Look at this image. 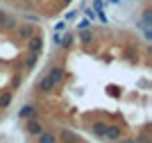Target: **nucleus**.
<instances>
[{
    "label": "nucleus",
    "mask_w": 152,
    "mask_h": 143,
    "mask_svg": "<svg viewBox=\"0 0 152 143\" xmlns=\"http://www.w3.org/2000/svg\"><path fill=\"white\" fill-rule=\"evenodd\" d=\"M77 37H80V43H82V45H91V43H93V39H95V32L93 30H80Z\"/></svg>",
    "instance_id": "nucleus-15"
},
{
    "label": "nucleus",
    "mask_w": 152,
    "mask_h": 143,
    "mask_svg": "<svg viewBox=\"0 0 152 143\" xmlns=\"http://www.w3.org/2000/svg\"><path fill=\"white\" fill-rule=\"evenodd\" d=\"M37 62H39V55H34V52H27V55L23 57V68H25V70H32L34 66H37Z\"/></svg>",
    "instance_id": "nucleus-16"
},
{
    "label": "nucleus",
    "mask_w": 152,
    "mask_h": 143,
    "mask_svg": "<svg viewBox=\"0 0 152 143\" xmlns=\"http://www.w3.org/2000/svg\"><path fill=\"white\" fill-rule=\"evenodd\" d=\"M57 139H59L61 143H82L80 134H77V132H73L70 127H61V130L57 132Z\"/></svg>",
    "instance_id": "nucleus-8"
},
{
    "label": "nucleus",
    "mask_w": 152,
    "mask_h": 143,
    "mask_svg": "<svg viewBox=\"0 0 152 143\" xmlns=\"http://www.w3.org/2000/svg\"><path fill=\"white\" fill-rule=\"evenodd\" d=\"M134 143H152V139H150V130H143L141 134H136V136H134Z\"/></svg>",
    "instance_id": "nucleus-18"
},
{
    "label": "nucleus",
    "mask_w": 152,
    "mask_h": 143,
    "mask_svg": "<svg viewBox=\"0 0 152 143\" xmlns=\"http://www.w3.org/2000/svg\"><path fill=\"white\" fill-rule=\"evenodd\" d=\"M70 2H73V0H61V7H68Z\"/></svg>",
    "instance_id": "nucleus-27"
},
{
    "label": "nucleus",
    "mask_w": 152,
    "mask_h": 143,
    "mask_svg": "<svg viewBox=\"0 0 152 143\" xmlns=\"http://www.w3.org/2000/svg\"><path fill=\"white\" fill-rule=\"evenodd\" d=\"M43 45H45V39H43L41 32H34L25 41V50L27 52H34V55H41V52H43Z\"/></svg>",
    "instance_id": "nucleus-4"
},
{
    "label": "nucleus",
    "mask_w": 152,
    "mask_h": 143,
    "mask_svg": "<svg viewBox=\"0 0 152 143\" xmlns=\"http://www.w3.org/2000/svg\"><path fill=\"white\" fill-rule=\"evenodd\" d=\"M39 116V107L37 105H23L18 109V118L20 120H27V118H37Z\"/></svg>",
    "instance_id": "nucleus-11"
},
{
    "label": "nucleus",
    "mask_w": 152,
    "mask_h": 143,
    "mask_svg": "<svg viewBox=\"0 0 152 143\" xmlns=\"http://www.w3.org/2000/svg\"><path fill=\"white\" fill-rule=\"evenodd\" d=\"M55 32H57V34H61V32H66V21H59V23L55 25Z\"/></svg>",
    "instance_id": "nucleus-22"
},
{
    "label": "nucleus",
    "mask_w": 152,
    "mask_h": 143,
    "mask_svg": "<svg viewBox=\"0 0 152 143\" xmlns=\"http://www.w3.org/2000/svg\"><path fill=\"white\" fill-rule=\"evenodd\" d=\"M95 21H100L102 25H107V23H109V16H107L104 12H95Z\"/></svg>",
    "instance_id": "nucleus-20"
},
{
    "label": "nucleus",
    "mask_w": 152,
    "mask_h": 143,
    "mask_svg": "<svg viewBox=\"0 0 152 143\" xmlns=\"http://www.w3.org/2000/svg\"><path fill=\"white\" fill-rule=\"evenodd\" d=\"M89 130H91V134H93V136L104 139V132H107V120H102V118L91 120V123H89Z\"/></svg>",
    "instance_id": "nucleus-10"
},
{
    "label": "nucleus",
    "mask_w": 152,
    "mask_h": 143,
    "mask_svg": "<svg viewBox=\"0 0 152 143\" xmlns=\"http://www.w3.org/2000/svg\"><path fill=\"white\" fill-rule=\"evenodd\" d=\"M2 2H12V0H2Z\"/></svg>",
    "instance_id": "nucleus-29"
},
{
    "label": "nucleus",
    "mask_w": 152,
    "mask_h": 143,
    "mask_svg": "<svg viewBox=\"0 0 152 143\" xmlns=\"http://www.w3.org/2000/svg\"><path fill=\"white\" fill-rule=\"evenodd\" d=\"M75 34L73 32H61V34H57L55 37V45L57 48H61V50H70L73 45H75Z\"/></svg>",
    "instance_id": "nucleus-6"
},
{
    "label": "nucleus",
    "mask_w": 152,
    "mask_h": 143,
    "mask_svg": "<svg viewBox=\"0 0 152 143\" xmlns=\"http://www.w3.org/2000/svg\"><path fill=\"white\" fill-rule=\"evenodd\" d=\"M7 18V12H5V9H2V7H0V23H2V21H5Z\"/></svg>",
    "instance_id": "nucleus-26"
},
{
    "label": "nucleus",
    "mask_w": 152,
    "mask_h": 143,
    "mask_svg": "<svg viewBox=\"0 0 152 143\" xmlns=\"http://www.w3.org/2000/svg\"><path fill=\"white\" fill-rule=\"evenodd\" d=\"M16 25H18V18L7 14V18L0 23V30H2V32H14V30H16Z\"/></svg>",
    "instance_id": "nucleus-14"
},
{
    "label": "nucleus",
    "mask_w": 152,
    "mask_h": 143,
    "mask_svg": "<svg viewBox=\"0 0 152 143\" xmlns=\"http://www.w3.org/2000/svg\"><path fill=\"white\" fill-rule=\"evenodd\" d=\"M45 75L52 80V84H55L57 89H61L64 82H66V77H68V73H66V68H64V64H52Z\"/></svg>",
    "instance_id": "nucleus-2"
},
{
    "label": "nucleus",
    "mask_w": 152,
    "mask_h": 143,
    "mask_svg": "<svg viewBox=\"0 0 152 143\" xmlns=\"http://www.w3.org/2000/svg\"><path fill=\"white\" fill-rule=\"evenodd\" d=\"M102 7H104V0H93V14L102 12Z\"/></svg>",
    "instance_id": "nucleus-21"
},
{
    "label": "nucleus",
    "mask_w": 152,
    "mask_h": 143,
    "mask_svg": "<svg viewBox=\"0 0 152 143\" xmlns=\"http://www.w3.org/2000/svg\"><path fill=\"white\" fill-rule=\"evenodd\" d=\"M34 32H39L37 23H27V21H18V25H16V30H14V34H16V39L18 41H27V39L34 34Z\"/></svg>",
    "instance_id": "nucleus-3"
},
{
    "label": "nucleus",
    "mask_w": 152,
    "mask_h": 143,
    "mask_svg": "<svg viewBox=\"0 0 152 143\" xmlns=\"http://www.w3.org/2000/svg\"><path fill=\"white\" fill-rule=\"evenodd\" d=\"M136 27H139V30L152 27V5H150V2H148V5L143 7V12H141V21L136 23Z\"/></svg>",
    "instance_id": "nucleus-9"
},
{
    "label": "nucleus",
    "mask_w": 152,
    "mask_h": 143,
    "mask_svg": "<svg viewBox=\"0 0 152 143\" xmlns=\"http://www.w3.org/2000/svg\"><path fill=\"white\" fill-rule=\"evenodd\" d=\"M34 139H37L34 143H59V139H57V132L48 130V127H45V130L41 132L39 136H34Z\"/></svg>",
    "instance_id": "nucleus-13"
},
{
    "label": "nucleus",
    "mask_w": 152,
    "mask_h": 143,
    "mask_svg": "<svg viewBox=\"0 0 152 143\" xmlns=\"http://www.w3.org/2000/svg\"><path fill=\"white\" fill-rule=\"evenodd\" d=\"M118 143H134V136H123Z\"/></svg>",
    "instance_id": "nucleus-25"
},
{
    "label": "nucleus",
    "mask_w": 152,
    "mask_h": 143,
    "mask_svg": "<svg viewBox=\"0 0 152 143\" xmlns=\"http://www.w3.org/2000/svg\"><path fill=\"white\" fill-rule=\"evenodd\" d=\"M34 93H39V95H52V93H59V89L55 87L52 80L43 73L37 82H34Z\"/></svg>",
    "instance_id": "nucleus-1"
},
{
    "label": "nucleus",
    "mask_w": 152,
    "mask_h": 143,
    "mask_svg": "<svg viewBox=\"0 0 152 143\" xmlns=\"http://www.w3.org/2000/svg\"><path fill=\"white\" fill-rule=\"evenodd\" d=\"M123 136H125V132H123V127L118 123H107V132H104V139H107V141L118 143Z\"/></svg>",
    "instance_id": "nucleus-7"
},
{
    "label": "nucleus",
    "mask_w": 152,
    "mask_h": 143,
    "mask_svg": "<svg viewBox=\"0 0 152 143\" xmlns=\"http://www.w3.org/2000/svg\"><path fill=\"white\" fill-rule=\"evenodd\" d=\"M20 84H23V73H14V77H12V82H9V87L7 89H12L14 93L20 89Z\"/></svg>",
    "instance_id": "nucleus-17"
},
{
    "label": "nucleus",
    "mask_w": 152,
    "mask_h": 143,
    "mask_svg": "<svg viewBox=\"0 0 152 143\" xmlns=\"http://www.w3.org/2000/svg\"><path fill=\"white\" fill-rule=\"evenodd\" d=\"M77 14H80V9H70V12L66 14V16H64V21H73V18L77 16Z\"/></svg>",
    "instance_id": "nucleus-23"
},
{
    "label": "nucleus",
    "mask_w": 152,
    "mask_h": 143,
    "mask_svg": "<svg viewBox=\"0 0 152 143\" xmlns=\"http://www.w3.org/2000/svg\"><path fill=\"white\" fill-rule=\"evenodd\" d=\"M104 2H111V5H121V0H104Z\"/></svg>",
    "instance_id": "nucleus-28"
},
{
    "label": "nucleus",
    "mask_w": 152,
    "mask_h": 143,
    "mask_svg": "<svg viewBox=\"0 0 152 143\" xmlns=\"http://www.w3.org/2000/svg\"><path fill=\"white\" fill-rule=\"evenodd\" d=\"M12 102H14V91L12 89H2V91H0V111L9 109Z\"/></svg>",
    "instance_id": "nucleus-12"
},
{
    "label": "nucleus",
    "mask_w": 152,
    "mask_h": 143,
    "mask_svg": "<svg viewBox=\"0 0 152 143\" xmlns=\"http://www.w3.org/2000/svg\"><path fill=\"white\" fill-rule=\"evenodd\" d=\"M89 23H91L89 18H86V21H80V25H77V32H80V30H89Z\"/></svg>",
    "instance_id": "nucleus-24"
},
{
    "label": "nucleus",
    "mask_w": 152,
    "mask_h": 143,
    "mask_svg": "<svg viewBox=\"0 0 152 143\" xmlns=\"http://www.w3.org/2000/svg\"><path fill=\"white\" fill-rule=\"evenodd\" d=\"M23 18H25L27 23H39L41 16H39V14H32V12H23Z\"/></svg>",
    "instance_id": "nucleus-19"
},
{
    "label": "nucleus",
    "mask_w": 152,
    "mask_h": 143,
    "mask_svg": "<svg viewBox=\"0 0 152 143\" xmlns=\"http://www.w3.org/2000/svg\"><path fill=\"white\" fill-rule=\"evenodd\" d=\"M43 130H45V123L39 118V116H37V118H27V120H25V125H23V132H25L27 136H32V139L39 136V134H41Z\"/></svg>",
    "instance_id": "nucleus-5"
}]
</instances>
